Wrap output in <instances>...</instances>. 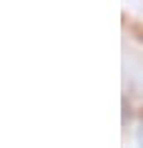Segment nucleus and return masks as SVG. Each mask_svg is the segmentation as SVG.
I'll return each mask as SVG.
<instances>
[{"mask_svg":"<svg viewBox=\"0 0 143 148\" xmlns=\"http://www.w3.org/2000/svg\"><path fill=\"white\" fill-rule=\"evenodd\" d=\"M136 139H139V146L143 148V123H141V128H139V132H136Z\"/></svg>","mask_w":143,"mask_h":148,"instance_id":"1","label":"nucleus"},{"mask_svg":"<svg viewBox=\"0 0 143 148\" xmlns=\"http://www.w3.org/2000/svg\"><path fill=\"white\" fill-rule=\"evenodd\" d=\"M127 119V99H123V121Z\"/></svg>","mask_w":143,"mask_h":148,"instance_id":"2","label":"nucleus"}]
</instances>
